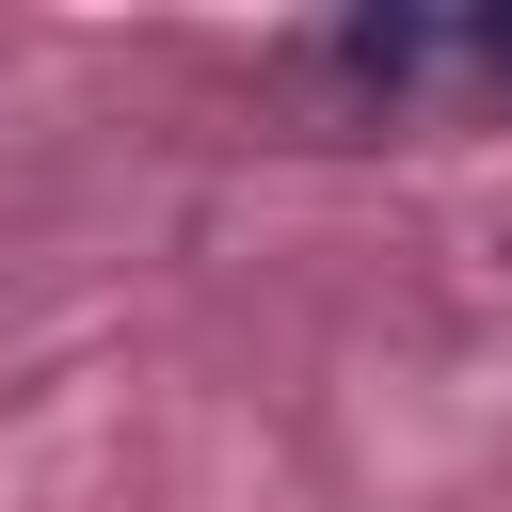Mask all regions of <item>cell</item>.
I'll use <instances>...</instances> for the list:
<instances>
[{
    "label": "cell",
    "instance_id": "obj_1",
    "mask_svg": "<svg viewBox=\"0 0 512 512\" xmlns=\"http://www.w3.org/2000/svg\"><path fill=\"white\" fill-rule=\"evenodd\" d=\"M480 64H512V16H480Z\"/></svg>",
    "mask_w": 512,
    "mask_h": 512
}]
</instances>
